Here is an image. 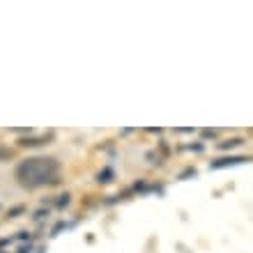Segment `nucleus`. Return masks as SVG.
I'll return each mask as SVG.
<instances>
[{
  "label": "nucleus",
  "mask_w": 253,
  "mask_h": 253,
  "mask_svg": "<svg viewBox=\"0 0 253 253\" xmlns=\"http://www.w3.org/2000/svg\"><path fill=\"white\" fill-rule=\"evenodd\" d=\"M60 170V164L51 157H33L19 164L16 168V180L26 189H37L46 187L51 182H55V175Z\"/></svg>",
  "instance_id": "nucleus-1"
},
{
  "label": "nucleus",
  "mask_w": 253,
  "mask_h": 253,
  "mask_svg": "<svg viewBox=\"0 0 253 253\" xmlns=\"http://www.w3.org/2000/svg\"><path fill=\"white\" fill-rule=\"evenodd\" d=\"M108 175H111V170H104V173H101V177H99V182H108Z\"/></svg>",
  "instance_id": "nucleus-2"
}]
</instances>
